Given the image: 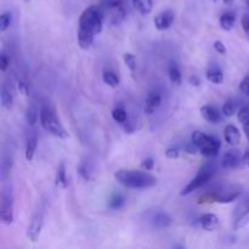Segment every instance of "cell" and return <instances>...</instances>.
Segmentation results:
<instances>
[{
    "mask_svg": "<svg viewBox=\"0 0 249 249\" xmlns=\"http://www.w3.org/2000/svg\"><path fill=\"white\" fill-rule=\"evenodd\" d=\"M117 181L123 185L126 189L133 190H145L155 187L157 185V178L146 170H133V169H121L114 174Z\"/></svg>",
    "mask_w": 249,
    "mask_h": 249,
    "instance_id": "6da1fadb",
    "label": "cell"
},
{
    "mask_svg": "<svg viewBox=\"0 0 249 249\" xmlns=\"http://www.w3.org/2000/svg\"><path fill=\"white\" fill-rule=\"evenodd\" d=\"M221 112L225 117L230 118V117H233L236 113H237V104L235 102V100L229 99L228 101L224 104L223 108H221Z\"/></svg>",
    "mask_w": 249,
    "mask_h": 249,
    "instance_id": "83f0119b",
    "label": "cell"
},
{
    "mask_svg": "<svg viewBox=\"0 0 249 249\" xmlns=\"http://www.w3.org/2000/svg\"><path fill=\"white\" fill-rule=\"evenodd\" d=\"M102 80H104L105 84H107L111 88H117L119 85V77L112 70H104V72H102Z\"/></svg>",
    "mask_w": 249,
    "mask_h": 249,
    "instance_id": "d4e9b609",
    "label": "cell"
},
{
    "mask_svg": "<svg viewBox=\"0 0 249 249\" xmlns=\"http://www.w3.org/2000/svg\"><path fill=\"white\" fill-rule=\"evenodd\" d=\"M240 90L242 94L247 95L249 96V74L246 75L245 78H243L242 80H241L240 83Z\"/></svg>",
    "mask_w": 249,
    "mask_h": 249,
    "instance_id": "e575fe53",
    "label": "cell"
},
{
    "mask_svg": "<svg viewBox=\"0 0 249 249\" xmlns=\"http://www.w3.org/2000/svg\"><path fill=\"white\" fill-rule=\"evenodd\" d=\"M213 1H216V0H213Z\"/></svg>",
    "mask_w": 249,
    "mask_h": 249,
    "instance_id": "bcb514c9",
    "label": "cell"
},
{
    "mask_svg": "<svg viewBox=\"0 0 249 249\" xmlns=\"http://www.w3.org/2000/svg\"><path fill=\"white\" fill-rule=\"evenodd\" d=\"M191 142L197 147V150L204 156V157L213 158L218 156L221 148V142L218 138L213 135L203 133V131L196 130L191 135Z\"/></svg>",
    "mask_w": 249,
    "mask_h": 249,
    "instance_id": "277c9868",
    "label": "cell"
},
{
    "mask_svg": "<svg viewBox=\"0 0 249 249\" xmlns=\"http://www.w3.org/2000/svg\"><path fill=\"white\" fill-rule=\"evenodd\" d=\"M242 163V156L237 150H231L224 153L221 158V165L224 169H233Z\"/></svg>",
    "mask_w": 249,
    "mask_h": 249,
    "instance_id": "9c48e42d",
    "label": "cell"
},
{
    "mask_svg": "<svg viewBox=\"0 0 249 249\" xmlns=\"http://www.w3.org/2000/svg\"><path fill=\"white\" fill-rule=\"evenodd\" d=\"M105 11L100 5H91L82 12L79 17V28L88 29L96 34L101 33L104 26Z\"/></svg>",
    "mask_w": 249,
    "mask_h": 249,
    "instance_id": "7a4b0ae2",
    "label": "cell"
},
{
    "mask_svg": "<svg viewBox=\"0 0 249 249\" xmlns=\"http://www.w3.org/2000/svg\"><path fill=\"white\" fill-rule=\"evenodd\" d=\"M233 1H235V0H224V4H226V5H231V4H232Z\"/></svg>",
    "mask_w": 249,
    "mask_h": 249,
    "instance_id": "ee69618b",
    "label": "cell"
},
{
    "mask_svg": "<svg viewBox=\"0 0 249 249\" xmlns=\"http://www.w3.org/2000/svg\"><path fill=\"white\" fill-rule=\"evenodd\" d=\"M55 184L60 189H66L68 186L67 173H66V164L63 162L60 163L55 175Z\"/></svg>",
    "mask_w": 249,
    "mask_h": 249,
    "instance_id": "d6986e66",
    "label": "cell"
},
{
    "mask_svg": "<svg viewBox=\"0 0 249 249\" xmlns=\"http://www.w3.org/2000/svg\"><path fill=\"white\" fill-rule=\"evenodd\" d=\"M125 204V197L119 192H114L108 199V208L113 209V211H118V209L123 208Z\"/></svg>",
    "mask_w": 249,
    "mask_h": 249,
    "instance_id": "4316f807",
    "label": "cell"
},
{
    "mask_svg": "<svg viewBox=\"0 0 249 249\" xmlns=\"http://www.w3.org/2000/svg\"><path fill=\"white\" fill-rule=\"evenodd\" d=\"M224 139L229 145H238L241 141V133L237 126H235L233 124H228L224 129Z\"/></svg>",
    "mask_w": 249,
    "mask_h": 249,
    "instance_id": "9a60e30c",
    "label": "cell"
},
{
    "mask_svg": "<svg viewBox=\"0 0 249 249\" xmlns=\"http://www.w3.org/2000/svg\"><path fill=\"white\" fill-rule=\"evenodd\" d=\"M0 101H1V106L6 109L11 108L12 104H14V90H12L11 85H9V83L6 82L1 85Z\"/></svg>",
    "mask_w": 249,
    "mask_h": 249,
    "instance_id": "2e32d148",
    "label": "cell"
},
{
    "mask_svg": "<svg viewBox=\"0 0 249 249\" xmlns=\"http://www.w3.org/2000/svg\"><path fill=\"white\" fill-rule=\"evenodd\" d=\"M134 7L140 12L142 16L151 14L153 9V1L152 0H133Z\"/></svg>",
    "mask_w": 249,
    "mask_h": 249,
    "instance_id": "603a6c76",
    "label": "cell"
},
{
    "mask_svg": "<svg viewBox=\"0 0 249 249\" xmlns=\"http://www.w3.org/2000/svg\"><path fill=\"white\" fill-rule=\"evenodd\" d=\"M12 164H14V157L11 155H6L5 153L4 157H2L1 162V180L5 181V180L9 178L10 173H11Z\"/></svg>",
    "mask_w": 249,
    "mask_h": 249,
    "instance_id": "cb8c5ba5",
    "label": "cell"
},
{
    "mask_svg": "<svg viewBox=\"0 0 249 249\" xmlns=\"http://www.w3.org/2000/svg\"><path fill=\"white\" fill-rule=\"evenodd\" d=\"M237 119L243 126L249 125V105L243 106L242 108L237 112Z\"/></svg>",
    "mask_w": 249,
    "mask_h": 249,
    "instance_id": "4dcf8cb0",
    "label": "cell"
},
{
    "mask_svg": "<svg viewBox=\"0 0 249 249\" xmlns=\"http://www.w3.org/2000/svg\"><path fill=\"white\" fill-rule=\"evenodd\" d=\"M214 173H215V168L213 167V164L207 163V164L202 165L196 177H195L194 179L181 190L180 195H181V196H187V195L192 194V192H195L196 190L201 189L202 186H204V185L214 177Z\"/></svg>",
    "mask_w": 249,
    "mask_h": 249,
    "instance_id": "5b68a950",
    "label": "cell"
},
{
    "mask_svg": "<svg viewBox=\"0 0 249 249\" xmlns=\"http://www.w3.org/2000/svg\"><path fill=\"white\" fill-rule=\"evenodd\" d=\"M206 77L207 79L211 83H213V84H220L224 80L223 71H221L218 66H212V67H209L206 73Z\"/></svg>",
    "mask_w": 249,
    "mask_h": 249,
    "instance_id": "ffe728a7",
    "label": "cell"
},
{
    "mask_svg": "<svg viewBox=\"0 0 249 249\" xmlns=\"http://www.w3.org/2000/svg\"><path fill=\"white\" fill-rule=\"evenodd\" d=\"M9 67H10V58L7 57L5 53H2V55L0 56V71H1V72H6Z\"/></svg>",
    "mask_w": 249,
    "mask_h": 249,
    "instance_id": "8d00e7d4",
    "label": "cell"
},
{
    "mask_svg": "<svg viewBox=\"0 0 249 249\" xmlns=\"http://www.w3.org/2000/svg\"><path fill=\"white\" fill-rule=\"evenodd\" d=\"M38 119H40V112H38V108L36 105L31 104L26 109V121L31 126L36 125Z\"/></svg>",
    "mask_w": 249,
    "mask_h": 249,
    "instance_id": "484cf974",
    "label": "cell"
},
{
    "mask_svg": "<svg viewBox=\"0 0 249 249\" xmlns=\"http://www.w3.org/2000/svg\"><path fill=\"white\" fill-rule=\"evenodd\" d=\"M190 84L194 85V87H199V84H201V79H199L197 75H192L191 78L189 79Z\"/></svg>",
    "mask_w": 249,
    "mask_h": 249,
    "instance_id": "60d3db41",
    "label": "cell"
},
{
    "mask_svg": "<svg viewBox=\"0 0 249 249\" xmlns=\"http://www.w3.org/2000/svg\"><path fill=\"white\" fill-rule=\"evenodd\" d=\"M248 1H249V0H248Z\"/></svg>",
    "mask_w": 249,
    "mask_h": 249,
    "instance_id": "c3c4849f",
    "label": "cell"
},
{
    "mask_svg": "<svg viewBox=\"0 0 249 249\" xmlns=\"http://www.w3.org/2000/svg\"><path fill=\"white\" fill-rule=\"evenodd\" d=\"M160 102H162V95H160V92L158 90H152V91L148 92L145 101V113H155L156 109L160 107Z\"/></svg>",
    "mask_w": 249,
    "mask_h": 249,
    "instance_id": "8fae6325",
    "label": "cell"
},
{
    "mask_svg": "<svg viewBox=\"0 0 249 249\" xmlns=\"http://www.w3.org/2000/svg\"><path fill=\"white\" fill-rule=\"evenodd\" d=\"M18 89H19V91L23 92L24 95H27V92H28V84H27L24 80L18 79Z\"/></svg>",
    "mask_w": 249,
    "mask_h": 249,
    "instance_id": "ab89813d",
    "label": "cell"
},
{
    "mask_svg": "<svg viewBox=\"0 0 249 249\" xmlns=\"http://www.w3.org/2000/svg\"><path fill=\"white\" fill-rule=\"evenodd\" d=\"M241 24H242V28L245 31V33L249 36V14L243 15L242 19H241Z\"/></svg>",
    "mask_w": 249,
    "mask_h": 249,
    "instance_id": "f35d334b",
    "label": "cell"
},
{
    "mask_svg": "<svg viewBox=\"0 0 249 249\" xmlns=\"http://www.w3.org/2000/svg\"><path fill=\"white\" fill-rule=\"evenodd\" d=\"M249 224V208L240 206L236 212L235 220H233V230L238 231L246 228Z\"/></svg>",
    "mask_w": 249,
    "mask_h": 249,
    "instance_id": "4fadbf2b",
    "label": "cell"
},
{
    "mask_svg": "<svg viewBox=\"0 0 249 249\" xmlns=\"http://www.w3.org/2000/svg\"><path fill=\"white\" fill-rule=\"evenodd\" d=\"M123 60H124V63L126 65V67L130 70L131 73H135L136 71V58L135 56L133 55V53H126L123 55Z\"/></svg>",
    "mask_w": 249,
    "mask_h": 249,
    "instance_id": "1f68e13d",
    "label": "cell"
},
{
    "mask_svg": "<svg viewBox=\"0 0 249 249\" xmlns=\"http://www.w3.org/2000/svg\"><path fill=\"white\" fill-rule=\"evenodd\" d=\"M14 192L11 185H7L1 191V202H0V220L5 225H11L14 223Z\"/></svg>",
    "mask_w": 249,
    "mask_h": 249,
    "instance_id": "8992f818",
    "label": "cell"
},
{
    "mask_svg": "<svg viewBox=\"0 0 249 249\" xmlns=\"http://www.w3.org/2000/svg\"><path fill=\"white\" fill-rule=\"evenodd\" d=\"M242 163L249 168V148L246 150V152L242 155Z\"/></svg>",
    "mask_w": 249,
    "mask_h": 249,
    "instance_id": "b9f144b4",
    "label": "cell"
},
{
    "mask_svg": "<svg viewBox=\"0 0 249 249\" xmlns=\"http://www.w3.org/2000/svg\"><path fill=\"white\" fill-rule=\"evenodd\" d=\"M243 129H245V134H246V136H247V139H248V141H249V125L243 126Z\"/></svg>",
    "mask_w": 249,
    "mask_h": 249,
    "instance_id": "7bdbcfd3",
    "label": "cell"
},
{
    "mask_svg": "<svg viewBox=\"0 0 249 249\" xmlns=\"http://www.w3.org/2000/svg\"><path fill=\"white\" fill-rule=\"evenodd\" d=\"M12 21V14L11 11H5L2 12L1 16H0V32L4 33L5 31H7L11 24Z\"/></svg>",
    "mask_w": 249,
    "mask_h": 249,
    "instance_id": "f546056e",
    "label": "cell"
},
{
    "mask_svg": "<svg viewBox=\"0 0 249 249\" xmlns=\"http://www.w3.org/2000/svg\"><path fill=\"white\" fill-rule=\"evenodd\" d=\"M95 34L92 32L88 31V29L79 28L78 31V44H79V48L83 50H89L91 48L92 43H94Z\"/></svg>",
    "mask_w": 249,
    "mask_h": 249,
    "instance_id": "e0dca14e",
    "label": "cell"
},
{
    "mask_svg": "<svg viewBox=\"0 0 249 249\" xmlns=\"http://www.w3.org/2000/svg\"><path fill=\"white\" fill-rule=\"evenodd\" d=\"M214 49H215L216 53H220V55H225L226 53V46L223 41H220V40L214 41Z\"/></svg>",
    "mask_w": 249,
    "mask_h": 249,
    "instance_id": "74e56055",
    "label": "cell"
},
{
    "mask_svg": "<svg viewBox=\"0 0 249 249\" xmlns=\"http://www.w3.org/2000/svg\"><path fill=\"white\" fill-rule=\"evenodd\" d=\"M151 223H152L153 228L156 229H167L172 225V218L165 212L158 211L152 214V216H151Z\"/></svg>",
    "mask_w": 249,
    "mask_h": 249,
    "instance_id": "5bb4252c",
    "label": "cell"
},
{
    "mask_svg": "<svg viewBox=\"0 0 249 249\" xmlns=\"http://www.w3.org/2000/svg\"><path fill=\"white\" fill-rule=\"evenodd\" d=\"M201 114L207 122L213 124L220 123L221 119H223V116L219 112V109L212 105H206V106L201 107Z\"/></svg>",
    "mask_w": 249,
    "mask_h": 249,
    "instance_id": "7c38bea8",
    "label": "cell"
},
{
    "mask_svg": "<svg viewBox=\"0 0 249 249\" xmlns=\"http://www.w3.org/2000/svg\"><path fill=\"white\" fill-rule=\"evenodd\" d=\"M199 225L203 230L206 231H215L220 228V219L216 214L213 213H207L199 218Z\"/></svg>",
    "mask_w": 249,
    "mask_h": 249,
    "instance_id": "30bf717a",
    "label": "cell"
},
{
    "mask_svg": "<svg viewBox=\"0 0 249 249\" xmlns=\"http://www.w3.org/2000/svg\"><path fill=\"white\" fill-rule=\"evenodd\" d=\"M141 168H142L143 170L151 172V170H153V168H155V160L151 157L146 158V160H143L142 163H141Z\"/></svg>",
    "mask_w": 249,
    "mask_h": 249,
    "instance_id": "d590c367",
    "label": "cell"
},
{
    "mask_svg": "<svg viewBox=\"0 0 249 249\" xmlns=\"http://www.w3.org/2000/svg\"><path fill=\"white\" fill-rule=\"evenodd\" d=\"M36 147H38V136L36 133H32L31 135L27 138L26 141V152H24V157L28 162H32L34 158V155L36 152Z\"/></svg>",
    "mask_w": 249,
    "mask_h": 249,
    "instance_id": "ac0fdd59",
    "label": "cell"
},
{
    "mask_svg": "<svg viewBox=\"0 0 249 249\" xmlns=\"http://www.w3.org/2000/svg\"><path fill=\"white\" fill-rule=\"evenodd\" d=\"M40 124L46 133L58 139H67L68 133L65 126L61 124L60 119L56 116V112L53 107L43 106L40 108Z\"/></svg>",
    "mask_w": 249,
    "mask_h": 249,
    "instance_id": "3957f363",
    "label": "cell"
},
{
    "mask_svg": "<svg viewBox=\"0 0 249 249\" xmlns=\"http://www.w3.org/2000/svg\"><path fill=\"white\" fill-rule=\"evenodd\" d=\"M235 21H236V15L231 11L225 12V14L221 15L220 18H219L220 27L224 29V31H228V32H230L231 29L233 28V26H235Z\"/></svg>",
    "mask_w": 249,
    "mask_h": 249,
    "instance_id": "44dd1931",
    "label": "cell"
},
{
    "mask_svg": "<svg viewBox=\"0 0 249 249\" xmlns=\"http://www.w3.org/2000/svg\"><path fill=\"white\" fill-rule=\"evenodd\" d=\"M44 215H45V208H44V206H39V208L34 212L31 223L27 228V237L31 242L36 243L40 237L44 226Z\"/></svg>",
    "mask_w": 249,
    "mask_h": 249,
    "instance_id": "52a82bcc",
    "label": "cell"
},
{
    "mask_svg": "<svg viewBox=\"0 0 249 249\" xmlns=\"http://www.w3.org/2000/svg\"><path fill=\"white\" fill-rule=\"evenodd\" d=\"M112 118L114 122L119 123L121 125H123L124 123L128 122V113H126L125 109L123 107H116V108L112 111Z\"/></svg>",
    "mask_w": 249,
    "mask_h": 249,
    "instance_id": "f1b7e54d",
    "label": "cell"
},
{
    "mask_svg": "<svg viewBox=\"0 0 249 249\" xmlns=\"http://www.w3.org/2000/svg\"><path fill=\"white\" fill-rule=\"evenodd\" d=\"M24 1H29V0H24Z\"/></svg>",
    "mask_w": 249,
    "mask_h": 249,
    "instance_id": "f6af8a7d",
    "label": "cell"
},
{
    "mask_svg": "<svg viewBox=\"0 0 249 249\" xmlns=\"http://www.w3.org/2000/svg\"><path fill=\"white\" fill-rule=\"evenodd\" d=\"M165 157L168 160H178L180 157V150L178 147H169L165 150Z\"/></svg>",
    "mask_w": 249,
    "mask_h": 249,
    "instance_id": "836d02e7",
    "label": "cell"
},
{
    "mask_svg": "<svg viewBox=\"0 0 249 249\" xmlns=\"http://www.w3.org/2000/svg\"><path fill=\"white\" fill-rule=\"evenodd\" d=\"M175 19V14L173 10H164V11L160 12L157 16L153 18V23L155 27L158 31H167L172 27V24L174 23Z\"/></svg>",
    "mask_w": 249,
    "mask_h": 249,
    "instance_id": "ba28073f",
    "label": "cell"
},
{
    "mask_svg": "<svg viewBox=\"0 0 249 249\" xmlns=\"http://www.w3.org/2000/svg\"><path fill=\"white\" fill-rule=\"evenodd\" d=\"M168 75H169V79L173 84L175 85H180L181 84V80H182V75L181 72H180L179 67L175 62H170L168 65Z\"/></svg>",
    "mask_w": 249,
    "mask_h": 249,
    "instance_id": "7402d4cb",
    "label": "cell"
},
{
    "mask_svg": "<svg viewBox=\"0 0 249 249\" xmlns=\"http://www.w3.org/2000/svg\"><path fill=\"white\" fill-rule=\"evenodd\" d=\"M248 5H249V1H248Z\"/></svg>",
    "mask_w": 249,
    "mask_h": 249,
    "instance_id": "7dc6e473",
    "label": "cell"
},
{
    "mask_svg": "<svg viewBox=\"0 0 249 249\" xmlns=\"http://www.w3.org/2000/svg\"><path fill=\"white\" fill-rule=\"evenodd\" d=\"M78 172H79L80 177H82L84 180L91 179V172H90V168L87 163H82L79 167V169H78Z\"/></svg>",
    "mask_w": 249,
    "mask_h": 249,
    "instance_id": "d6a6232c",
    "label": "cell"
}]
</instances>
